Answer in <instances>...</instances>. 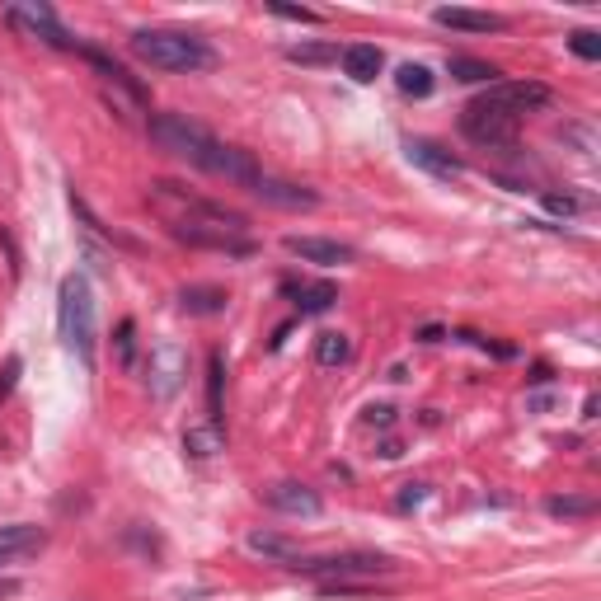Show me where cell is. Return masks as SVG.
I'll return each mask as SVG.
<instances>
[{
  "instance_id": "7a4b0ae2",
  "label": "cell",
  "mask_w": 601,
  "mask_h": 601,
  "mask_svg": "<svg viewBox=\"0 0 601 601\" xmlns=\"http://www.w3.org/2000/svg\"><path fill=\"white\" fill-rule=\"evenodd\" d=\"M132 57L155 71H170V76H193V71H207L216 62V52L202 43L198 33L184 29H141L132 33Z\"/></svg>"
},
{
  "instance_id": "f1b7e54d",
  "label": "cell",
  "mask_w": 601,
  "mask_h": 601,
  "mask_svg": "<svg viewBox=\"0 0 601 601\" xmlns=\"http://www.w3.org/2000/svg\"><path fill=\"white\" fill-rule=\"evenodd\" d=\"M19 371H24V362H19L15 353L5 357V367H0V404L10 400V395H15V386H19Z\"/></svg>"
},
{
  "instance_id": "836d02e7",
  "label": "cell",
  "mask_w": 601,
  "mask_h": 601,
  "mask_svg": "<svg viewBox=\"0 0 601 601\" xmlns=\"http://www.w3.org/2000/svg\"><path fill=\"white\" fill-rule=\"evenodd\" d=\"M526 404H531L536 414H545V409H555V404H559V395H531V400H526Z\"/></svg>"
},
{
  "instance_id": "9c48e42d",
  "label": "cell",
  "mask_w": 601,
  "mask_h": 601,
  "mask_svg": "<svg viewBox=\"0 0 601 601\" xmlns=\"http://www.w3.org/2000/svg\"><path fill=\"white\" fill-rule=\"evenodd\" d=\"M188 376V353L179 348V343H155L151 348V395L155 400H174L179 395V386H184Z\"/></svg>"
},
{
  "instance_id": "277c9868",
  "label": "cell",
  "mask_w": 601,
  "mask_h": 601,
  "mask_svg": "<svg viewBox=\"0 0 601 601\" xmlns=\"http://www.w3.org/2000/svg\"><path fill=\"white\" fill-rule=\"evenodd\" d=\"M151 141L160 146V151L179 155V160H188V165H198V170H207V174L216 170V155H221V146H226V141H216L207 127L193 123V118H184V113H155L151 118Z\"/></svg>"
},
{
  "instance_id": "4dcf8cb0",
  "label": "cell",
  "mask_w": 601,
  "mask_h": 601,
  "mask_svg": "<svg viewBox=\"0 0 601 601\" xmlns=\"http://www.w3.org/2000/svg\"><path fill=\"white\" fill-rule=\"evenodd\" d=\"M268 10H273L278 19H292V24H320V15H315V10H306V5H278V0H273Z\"/></svg>"
},
{
  "instance_id": "44dd1931",
  "label": "cell",
  "mask_w": 601,
  "mask_h": 601,
  "mask_svg": "<svg viewBox=\"0 0 601 601\" xmlns=\"http://www.w3.org/2000/svg\"><path fill=\"white\" fill-rule=\"evenodd\" d=\"M348 357H353V339L343 329H324L320 339H315V362L320 367H343Z\"/></svg>"
},
{
  "instance_id": "ba28073f",
  "label": "cell",
  "mask_w": 601,
  "mask_h": 601,
  "mask_svg": "<svg viewBox=\"0 0 601 601\" xmlns=\"http://www.w3.org/2000/svg\"><path fill=\"white\" fill-rule=\"evenodd\" d=\"M249 193H254L259 202H268V207H282V212H310V207H320V193H315V188L292 184V179H278V174H268V170L254 174Z\"/></svg>"
},
{
  "instance_id": "2e32d148",
  "label": "cell",
  "mask_w": 601,
  "mask_h": 601,
  "mask_svg": "<svg viewBox=\"0 0 601 601\" xmlns=\"http://www.w3.org/2000/svg\"><path fill=\"white\" fill-rule=\"evenodd\" d=\"M339 62H343V76L353 80V85H371V80L381 76L386 57H381V47L376 43H348L339 52Z\"/></svg>"
},
{
  "instance_id": "5bb4252c",
  "label": "cell",
  "mask_w": 601,
  "mask_h": 601,
  "mask_svg": "<svg viewBox=\"0 0 601 601\" xmlns=\"http://www.w3.org/2000/svg\"><path fill=\"white\" fill-rule=\"evenodd\" d=\"M47 550V531L33 522H10L0 526V564H19V559H33Z\"/></svg>"
},
{
  "instance_id": "9a60e30c",
  "label": "cell",
  "mask_w": 601,
  "mask_h": 601,
  "mask_svg": "<svg viewBox=\"0 0 601 601\" xmlns=\"http://www.w3.org/2000/svg\"><path fill=\"white\" fill-rule=\"evenodd\" d=\"M432 19L442 29H461V33H508V19L494 10H465V5H437Z\"/></svg>"
},
{
  "instance_id": "52a82bcc",
  "label": "cell",
  "mask_w": 601,
  "mask_h": 601,
  "mask_svg": "<svg viewBox=\"0 0 601 601\" xmlns=\"http://www.w3.org/2000/svg\"><path fill=\"white\" fill-rule=\"evenodd\" d=\"M5 19H10V24H15L24 38H38V43L57 47V52H80V43L62 29L57 10H52V5H43V0H24V5H10V10H5Z\"/></svg>"
},
{
  "instance_id": "cb8c5ba5",
  "label": "cell",
  "mask_w": 601,
  "mask_h": 601,
  "mask_svg": "<svg viewBox=\"0 0 601 601\" xmlns=\"http://www.w3.org/2000/svg\"><path fill=\"white\" fill-rule=\"evenodd\" d=\"M221 386H226V362L221 353L207 357V423L221 428Z\"/></svg>"
},
{
  "instance_id": "e575fe53",
  "label": "cell",
  "mask_w": 601,
  "mask_h": 601,
  "mask_svg": "<svg viewBox=\"0 0 601 601\" xmlns=\"http://www.w3.org/2000/svg\"><path fill=\"white\" fill-rule=\"evenodd\" d=\"M418 339H423V343H437V339H442V329H437V324H423V329H418Z\"/></svg>"
},
{
  "instance_id": "5b68a950",
  "label": "cell",
  "mask_w": 601,
  "mask_h": 601,
  "mask_svg": "<svg viewBox=\"0 0 601 601\" xmlns=\"http://www.w3.org/2000/svg\"><path fill=\"white\" fill-rule=\"evenodd\" d=\"M296 573L315 578L320 587H343V583H376L400 569L390 555H371V550H348V555H324V559H296Z\"/></svg>"
},
{
  "instance_id": "8fae6325",
  "label": "cell",
  "mask_w": 601,
  "mask_h": 601,
  "mask_svg": "<svg viewBox=\"0 0 601 601\" xmlns=\"http://www.w3.org/2000/svg\"><path fill=\"white\" fill-rule=\"evenodd\" d=\"M263 503L273 512H287V517H320L324 512V498L301 484V479H278V484H268L263 489Z\"/></svg>"
},
{
  "instance_id": "1f68e13d",
  "label": "cell",
  "mask_w": 601,
  "mask_h": 601,
  "mask_svg": "<svg viewBox=\"0 0 601 601\" xmlns=\"http://www.w3.org/2000/svg\"><path fill=\"white\" fill-rule=\"evenodd\" d=\"M367 428H395V409L390 404H367Z\"/></svg>"
},
{
  "instance_id": "e0dca14e",
  "label": "cell",
  "mask_w": 601,
  "mask_h": 601,
  "mask_svg": "<svg viewBox=\"0 0 601 601\" xmlns=\"http://www.w3.org/2000/svg\"><path fill=\"white\" fill-rule=\"evenodd\" d=\"M245 545L254 555L273 559V564H296V559H301V545H296L292 536H282V531H268V526H263V531H249Z\"/></svg>"
},
{
  "instance_id": "ac0fdd59",
  "label": "cell",
  "mask_w": 601,
  "mask_h": 601,
  "mask_svg": "<svg viewBox=\"0 0 601 601\" xmlns=\"http://www.w3.org/2000/svg\"><path fill=\"white\" fill-rule=\"evenodd\" d=\"M226 306H231V296L221 292V287H207V282H193V287L179 292V310L184 315H202L207 320V315H221Z\"/></svg>"
},
{
  "instance_id": "83f0119b",
  "label": "cell",
  "mask_w": 601,
  "mask_h": 601,
  "mask_svg": "<svg viewBox=\"0 0 601 601\" xmlns=\"http://www.w3.org/2000/svg\"><path fill=\"white\" fill-rule=\"evenodd\" d=\"M569 47H573V57H583V62H601V33L573 29L569 33Z\"/></svg>"
},
{
  "instance_id": "6da1fadb",
  "label": "cell",
  "mask_w": 601,
  "mask_h": 601,
  "mask_svg": "<svg viewBox=\"0 0 601 601\" xmlns=\"http://www.w3.org/2000/svg\"><path fill=\"white\" fill-rule=\"evenodd\" d=\"M151 207L160 212L165 231L188 249H212V254H231V259H249L259 254V245L249 240V221L231 207H216V202L188 193L174 179H155L151 184Z\"/></svg>"
},
{
  "instance_id": "3957f363",
  "label": "cell",
  "mask_w": 601,
  "mask_h": 601,
  "mask_svg": "<svg viewBox=\"0 0 601 601\" xmlns=\"http://www.w3.org/2000/svg\"><path fill=\"white\" fill-rule=\"evenodd\" d=\"M57 334H62L66 353H76L85 367H94V343H99V324H94V296L90 282L71 273L57 287Z\"/></svg>"
},
{
  "instance_id": "7c38bea8",
  "label": "cell",
  "mask_w": 601,
  "mask_h": 601,
  "mask_svg": "<svg viewBox=\"0 0 601 601\" xmlns=\"http://www.w3.org/2000/svg\"><path fill=\"white\" fill-rule=\"evenodd\" d=\"M282 249L301 263H320V268H334V263H353L357 249L343 245V240H324V235H287Z\"/></svg>"
},
{
  "instance_id": "8992f818",
  "label": "cell",
  "mask_w": 601,
  "mask_h": 601,
  "mask_svg": "<svg viewBox=\"0 0 601 601\" xmlns=\"http://www.w3.org/2000/svg\"><path fill=\"white\" fill-rule=\"evenodd\" d=\"M461 132L475 146H489V151H503V146H517V132H522V118L512 113L508 104H498L494 94L484 90L479 99H470L461 113Z\"/></svg>"
},
{
  "instance_id": "d6986e66",
  "label": "cell",
  "mask_w": 601,
  "mask_h": 601,
  "mask_svg": "<svg viewBox=\"0 0 601 601\" xmlns=\"http://www.w3.org/2000/svg\"><path fill=\"white\" fill-rule=\"evenodd\" d=\"M287 292L296 296V310H301V315H324V310L339 301V287H334V282H306V287H292V282H287Z\"/></svg>"
},
{
  "instance_id": "ffe728a7",
  "label": "cell",
  "mask_w": 601,
  "mask_h": 601,
  "mask_svg": "<svg viewBox=\"0 0 601 601\" xmlns=\"http://www.w3.org/2000/svg\"><path fill=\"white\" fill-rule=\"evenodd\" d=\"M216 451H226V437H221L216 423H198V428L184 432V456H193V461H212Z\"/></svg>"
},
{
  "instance_id": "4316f807",
  "label": "cell",
  "mask_w": 601,
  "mask_h": 601,
  "mask_svg": "<svg viewBox=\"0 0 601 601\" xmlns=\"http://www.w3.org/2000/svg\"><path fill=\"white\" fill-rule=\"evenodd\" d=\"M113 348H118V362L127 371L137 367V320H123L118 324V334H113Z\"/></svg>"
},
{
  "instance_id": "484cf974",
  "label": "cell",
  "mask_w": 601,
  "mask_h": 601,
  "mask_svg": "<svg viewBox=\"0 0 601 601\" xmlns=\"http://www.w3.org/2000/svg\"><path fill=\"white\" fill-rule=\"evenodd\" d=\"M545 512L550 517H597V498H573V494H564V498H545Z\"/></svg>"
},
{
  "instance_id": "30bf717a",
  "label": "cell",
  "mask_w": 601,
  "mask_h": 601,
  "mask_svg": "<svg viewBox=\"0 0 601 601\" xmlns=\"http://www.w3.org/2000/svg\"><path fill=\"white\" fill-rule=\"evenodd\" d=\"M404 160L418 165V170H428L432 179H461L465 174L461 155H451L442 141H432V137H404Z\"/></svg>"
},
{
  "instance_id": "4fadbf2b",
  "label": "cell",
  "mask_w": 601,
  "mask_h": 601,
  "mask_svg": "<svg viewBox=\"0 0 601 601\" xmlns=\"http://www.w3.org/2000/svg\"><path fill=\"white\" fill-rule=\"evenodd\" d=\"M489 94H494L498 104H508L517 118H526V113H536V108H545L550 99H555L550 85H540V80H494Z\"/></svg>"
},
{
  "instance_id": "f546056e",
  "label": "cell",
  "mask_w": 601,
  "mask_h": 601,
  "mask_svg": "<svg viewBox=\"0 0 601 601\" xmlns=\"http://www.w3.org/2000/svg\"><path fill=\"white\" fill-rule=\"evenodd\" d=\"M540 202H545V212H555V216H578L583 212V202L569 198V193H540Z\"/></svg>"
},
{
  "instance_id": "d590c367",
  "label": "cell",
  "mask_w": 601,
  "mask_h": 601,
  "mask_svg": "<svg viewBox=\"0 0 601 601\" xmlns=\"http://www.w3.org/2000/svg\"><path fill=\"white\" fill-rule=\"evenodd\" d=\"M381 456H386V461H395V456H400V442H395V437H386V442H381Z\"/></svg>"
},
{
  "instance_id": "603a6c76",
  "label": "cell",
  "mask_w": 601,
  "mask_h": 601,
  "mask_svg": "<svg viewBox=\"0 0 601 601\" xmlns=\"http://www.w3.org/2000/svg\"><path fill=\"white\" fill-rule=\"evenodd\" d=\"M447 71H451L456 80H461V85H494V80H498L494 66L479 62V57H451Z\"/></svg>"
},
{
  "instance_id": "d4e9b609",
  "label": "cell",
  "mask_w": 601,
  "mask_h": 601,
  "mask_svg": "<svg viewBox=\"0 0 601 601\" xmlns=\"http://www.w3.org/2000/svg\"><path fill=\"white\" fill-rule=\"evenodd\" d=\"M287 62H296V66L339 62V47H334V43H296V47H287Z\"/></svg>"
},
{
  "instance_id": "7402d4cb",
  "label": "cell",
  "mask_w": 601,
  "mask_h": 601,
  "mask_svg": "<svg viewBox=\"0 0 601 601\" xmlns=\"http://www.w3.org/2000/svg\"><path fill=\"white\" fill-rule=\"evenodd\" d=\"M395 85H400V94H409V99H428V94L437 90V76H432L423 62H404L400 71H395Z\"/></svg>"
},
{
  "instance_id": "8d00e7d4",
  "label": "cell",
  "mask_w": 601,
  "mask_h": 601,
  "mask_svg": "<svg viewBox=\"0 0 601 601\" xmlns=\"http://www.w3.org/2000/svg\"><path fill=\"white\" fill-rule=\"evenodd\" d=\"M597 409H601V400H597V395H587V404H583V418H597Z\"/></svg>"
},
{
  "instance_id": "d6a6232c",
  "label": "cell",
  "mask_w": 601,
  "mask_h": 601,
  "mask_svg": "<svg viewBox=\"0 0 601 601\" xmlns=\"http://www.w3.org/2000/svg\"><path fill=\"white\" fill-rule=\"evenodd\" d=\"M423 498H428V484H404V494L395 498V508H400V512H414Z\"/></svg>"
}]
</instances>
